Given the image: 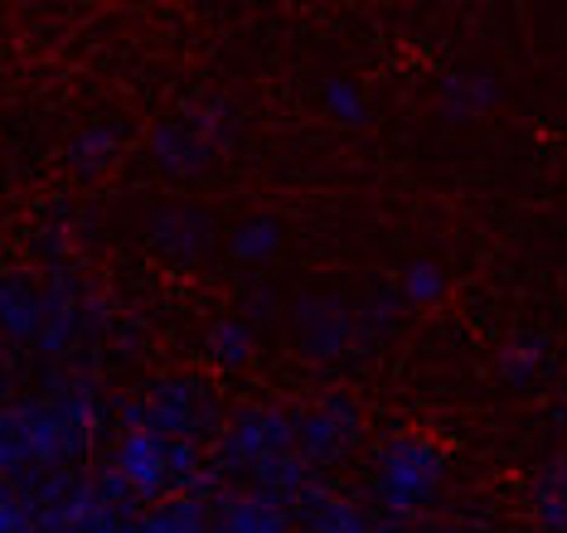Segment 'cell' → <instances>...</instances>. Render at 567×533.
Instances as JSON below:
<instances>
[{"mask_svg": "<svg viewBox=\"0 0 567 533\" xmlns=\"http://www.w3.org/2000/svg\"><path fill=\"white\" fill-rule=\"evenodd\" d=\"M548 363H553V340L544 330H519V335H509L505 345H499V355H495V379L514 388V393H528L538 379L548 373Z\"/></svg>", "mask_w": 567, "mask_h": 533, "instance_id": "18", "label": "cell"}, {"mask_svg": "<svg viewBox=\"0 0 567 533\" xmlns=\"http://www.w3.org/2000/svg\"><path fill=\"white\" fill-rule=\"evenodd\" d=\"M403 330V296L393 281H369L354 296V355H379Z\"/></svg>", "mask_w": 567, "mask_h": 533, "instance_id": "14", "label": "cell"}, {"mask_svg": "<svg viewBox=\"0 0 567 533\" xmlns=\"http://www.w3.org/2000/svg\"><path fill=\"white\" fill-rule=\"evenodd\" d=\"M238 316H248L252 325H267V320H277V316H281V301H277L272 291H257L252 301H243Z\"/></svg>", "mask_w": 567, "mask_h": 533, "instance_id": "26", "label": "cell"}, {"mask_svg": "<svg viewBox=\"0 0 567 533\" xmlns=\"http://www.w3.org/2000/svg\"><path fill=\"white\" fill-rule=\"evenodd\" d=\"M296 533H379V519L354 495L320 490L316 500H306L301 510H296Z\"/></svg>", "mask_w": 567, "mask_h": 533, "instance_id": "19", "label": "cell"}, {"mask_svg": "<svg viewBox=\"0 0 567 533\" xmlns=\"http://www.w3.org/2000/svg\"><path fill=\"white\" fill-rule=\"evenodd\" d=\"M146 155L171 185H204V180L214 175V165L224 161L179 112L161 116V122L146 132Z\"/></svg>", "mask_w": 567, "mask_h": 533, "instance_id": "10", "label": "cell"}, {"mask_svg": "<svg viewBox=\"0 0 567 533\" xmlns=\"http://www.w3.org/2000/svg\"><path fill=\"white\" fill-rule=\"evenodd\" d=\"M398 296H403V306H442V296H446V267L442 263H432V257H412V263L398 271Z\"/></svg>", "mask_w": 567, "mask_h": 533, "instance_id": "25", "label": "cell"}, {"mask_svg": "<svg viewBox=\"0 0 567 533\" xmlns=\"http://www.w3.org/2000/svg\"><path fill=\"white\" fill-rule=\"evenodd\" d=\"M528 519L534 533H567V451H553L528 471Z\"/></svg>", "mask_w": 567, "mask_h": 533, "instance_id": "16", "label": "cell"}, {"mask_svg": "<svg viewBox=\"0 0 567 533\" xmlns=\"http://www.w3.org/2000/svg\"><path fill=\"white\" fill-rule=\"evenodd\" d=\"M146 248L156 253L161 263H171V267H199V263H209V257L224 248V238H218V224H214V214L204 209V204L175 199V204L151 209Z\"/></svg>", "mask_w": 567, "mask_h": 533, "instance_id": "8", "label": "cell"}, {"mask_svg": "<svg viewBox=\"0 0 567 533\" xmlns=\"http://www.w3.org/2000/svg\"><path fill=\"white\" fill-rule=\"evenodd\" d=\"M204 355H209L214 369H243V363L257 355V325L248 316H238V310L209 320V330H204Z\"/></svg>", "mask_w": 567, "mask_h": 533, "instance_id": "21", "label": "cell"}, {"mask_svg": "<svg viewBox=\"0 0 567 533\" xmlns=\"http://www.w3.org/2000/svg\"><path fill=\"white\" fill-rule=\"evenodd\" d=\"M287 451H296V408H281V402H248V408H238L224 418L209 457L228 485H243L257 465H267L272 457H287Z\"/></svg>", "mask_w": 567, "mask_h": 533, "instance_id": "3", "label": "cell"}, {"mask_svg": "<svg viewBox=\"0 0 567 533\" xmlns=\"http://www.w3.org/2000/svg\"><path fill=\"white\" fill-rule=\"evenodd\" d=\"M364 447V408L350 388H326L296 408V457L316 475L340 471Z\"/></svg>", "mask_w": 567, "mask_h": 533, "instance_id": "5", "label": "cell"}, {"mask_svg": "<svg viewBox=\"0 0 567 533\" xmlns=\"http://www.w3.org/2000/svg\"><path fill=\"white\" fill-rule=\"evenodd\" d=\"M122 122L117 116H93V122H83L79 132L69 136V151H63V161H69V171L79 180H97L112 171V161L122 155Z\"/></svg>", "mask_w": 567, "mask_h": 533, "instance_id": "17", "label": "cell"}, {"mask_svg": "<svg viewBox=\"0 0 567 533\" xmlns=\"http://www.w3.org/2000/svg\"><path fill=\"white\" fill-rule=\"evenodd\" d=\"M44 316V286L30 271L0 267V345L6 349H34Z\"/></svg>", "mask_w": 567, "mask_h": 533, "instance_id": "13", "label": "cell"}, {"mask_svg": "<svg viewBox=\"0 0 567 533\" xmlns=\"http://www.w3.org/2000/svg\"><path fill=\"white\" fill-rule=\"evenodd\" d=\"M117 402L93 373L59 369L44 388L20 393L0 408V480L30 490L34 480L79 471L107 432Z\"/></svg>", "mask_w": 567, "mask_h": 533, "instance_id": "1", "label": "cell"}, {"mask_svg": "<svg viewBox=\"0 0 567 533\" xmlns=\"http://www.w3.org/2000/svg\"><path fill=\"white\" fill-rule=\"evenodd\" d=\"M136 533H209V504L195 495H171L141 510Z\"/></svg>", "mask_w": 567, "mask_h": 533, "instance_id": "23", "label": "cell"}, {"mask_svg": "<svg viewBox=\"0 0 567 533\" xmlns=\"http://www.w3.org/2000/svg\"><path fill=\"white\" fill-rule=\"evenodd\" d=\"M6 402H10V379L0 373V408H6Z\"/></svg>", "mask_w": 567, "mask_h": 533, "instance_id": "28", "label": "cell"}, {"mask_svg": "<svg viewBox=\"0 0 567 533\" xmlns=\"http://www.w3.org/2000/svg\"><path fill=\"white\" fill-rule=\"evenodd\" d=\"M112 471L126 480V490L136 495L141 510L171 500V441L161 432H151L146 422L136 427H117V447H112Z\"/></svg>", "mask_w": 567, "mask_h": 533, "instance_id": "9", "label": "cell"}, {"mask_svg": "<svg viewBox=\"0 0 567 533\" xmlns=\"http://www.w3.org/2000/svg\"><path fill=\"white\" fill-rule=\"evenodd\" d=\"M446 480H451V457L442 441L427 432H389L373 447L369 500L379 519L417 524L422 514H432L442 504Z\"/></svg>", "mask_w": 567, "mask_h": 533, "instance_id": "2", "label": "cell"}, {"mask_svg": "<svg viewBox=\"0 0 567 533\" xmlns=\"http://www.w3.org/2000/svg\"><path fill=\"white\" fill-rule=\"evenodd\" d=\"M243 485L257 490V495H267V500H277V504H287V510L296 514L306 500H316L320 490H326V475H316L296 451H287V457H272L267 465H257Z\"/></svg>", "mask_w": 567, "mask_h": 533, "instance_id": "15", "label": "cell"}, {"mask_svg": "<svg viewBox=\"0 0 567 533\" xmlns=\"http://www.w3.org/2000/svg\"><path fill=\"white\" fill-rule=\"evenodd\" d=\"M291 345L306 363H340L354 359V296L344 291H301L287 306Z\"/></svg>", "mask_w": 567, "mask_h": 533, "instance_id": "6", "label": "cell"}, {"mask_svg": "<svg viewBox=\"0 0 567 533\" xmlns=\"http://www.w3.org/2000/svg\"><path fill=\"white\" fill-rule=\"evenodd\" d=\"M320 112H326L334 126L354 132V126H364V122H369V93L354 83V78L330 73L326 83H320Z\"/></svg>", "mask_w": 567, "mask_h": 533, "instance_id": "24", "label": "cell"}, {"mask_svg": "<svg viewBox=\"0 0 567 533\" xmlns=\"http://www.w3.org/2000/svg\"><path fill=\"white\" fill-rule=\"evenodd\" d=\"M179 116H185V122L195 126L218 155H228L243 141V112L228 98H195V102L179 107Z\"/></svg>", "mask_w": 567, "mask_h": 533, "instance_id": "22", "label": "cell"}, {"mask_svg": "<svg viewBox=\"0 0 567 533\" xmlns=\"http://www.w3.org/2000/svg\"><path fill=\"white\" fill-rule=\"evenodd\" d=\"M141 422L165 441H214L224 427V398L204 373H161L146 383V393H136Z\"/></svg>", "mask_w": 567, "mask_h": 533, "instance_id": "4", "label": "cell"}, {"mask_svg": "<svg viewBox=\"0 0 567 533\" xmlns=\"http://www.w3.org/2000/svg\"><path fill=\"white\" fill-rule=\"evenodd\" d=\"M44 316H40V340H34V355L44 363H63L73 359L87 345V286L69 263L44 271Z\"/></svg>", "mask_w": 567, "mask_h": 533, "instance_id": "7", "label": "cell"}, {"mask_svg": "<svg viewBox=\"0 0 567 533\" xmlns=\"http://www.w3.org/2000/svg\"><path fill=\"white\" fill-rule=\"evenodd\" d=\"M499 102H505V83H499L495 69H475V63H466V69H446L436 78V112L456 126L481 122V116H489Z\"/></svg>", "mask_w": 567, "mask_h": 533, "instance_id": "11", "label": "cell"}, {"mask_svg": "<svg viewBox=\"0 0 567 533\" xmlns=\"http://www.w3.org/2000/svg\"><path fill=\"white\" fill-rule=\"evenodd\" d=\"M209 533H296V514L248 485H228L209 504Z\"/></svg>", "mask_w": 567, "mask_h": 533, "instance_id": "12", "label": "cell"}, {"mask_svg": "<svg viewBox=\"0 0 567 533\" xmlns=\"http://www.w3.org/2000/svg\"><path fill=\"white\" fill-rule=\"evenodd\" d=\"M417 533H466V529H461V524H422Z\"/></svg>", "mask_w": 567, "mask_h": 533, "instance_id": "27", "label": "cell"}, {"mask_svg": "<svg viewBox=\"0 0 567 533\" xmlns=\"http://www.w3.org/2000/svg\"><path fill=\"white\" fill-rule=\"evenodd\" d=\"M281 248H287V228H281V218H272V214L243 218L224 238L228 263H238V267H267L281 257Z\"/></svg>", "mask_w": 567, "mask_h": 533, "instance_id": "20", "label": "cell"}]
</instances>
